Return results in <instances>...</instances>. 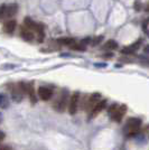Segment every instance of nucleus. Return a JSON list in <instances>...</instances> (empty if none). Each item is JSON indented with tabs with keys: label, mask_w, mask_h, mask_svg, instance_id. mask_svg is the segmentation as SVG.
Instances as JSON below:
<instances>
[{
	"label": "nucleus",
	"mask_w": 149,
	"mask_h": 150,
	"mask_svg": "<svg viewBox=\"0 0 149 150\" xmlns=\"http://www.w3.org/2000/svg\"><path fill=\"white\" fill-rule=\"evenodd\" d=\"M140 44H141V39H139V40H137L135 44H132L130 46L131 48H132V50L135 52V50H137L138 48H139V46H140Z\"/></svg>",
	"instance_id": "obj_18"
},
{
	"label": "nucleus",
	"mask_w": 149,
	"mask_h": 150,
	"mask_svg": "<svg viewBox=\"0 0 149 150\" xmlns=\"http://www.w3.org/2000/svg\"><path fill=\"white\" fill-rule=\"evenodd\" d=\"M117 47H118V43L116 40H113V39H110L104 44L103 50H116Z\"/></svg>",
	"instance_id": "obj_12"
},
{
	"label": "nucleus",
	"mask_w": 149,
	"mask_h": 150,
	"mask_svg": "<svg viewBox=\"0 0 149 150\" xmlns=\"http://www.w3.org/2000/svg\"><path fill=\"white\" fill-rule=\"evenodd\" d=\"M102 39H103V36L102 35H100V36H98V37H95L92 40V46H96V45H99L101 42H102Z\"/></svg>",
	"instance_id": "obj_15"
},
{
	"label": "nucleus",
	"mask_w": 149,
	"mask_h": 150,
	"mask_svg": "<svg viewBox=\"0 0 149 150\" xmlns=\"http://www.w3.org/2000/svg\"><path fill=\"white\" fill-rule=\"evenodd\" d=\"M57 42L63 45H70V46L74 44V39H72V38H61V39H58Z\"/></svg>",
	"instance_id": "obj_13"
},
{
	"label": "nucleus",
	"mask_w": 149,
	"mask_h": 150,
	"mask_svg": "<svg viewBox=\"0 0 149 150\" xmlns=\"http://www.w3.org/2000/svg\"><path fill=\"white\" fill-rule=\"evenodd\" d=\"M25 26L27 28L31 29V30H36L37 33H43V30H44L43 26L37 24V23H35V21H34L33 19L29 18V17H27V18L25 19Z\"/></svg>",
	"instance_id": "obj_6"
},
{
	"label": "nucleus",
	"mask_w": 149,
	"mask_h": 150,
	"mask_svg": "<svg viewBox=\"0 0 149 150\" xmlns=\"http://www.w3.org/2000/svg\"><path fill=\"white\" fill-rule=\"evenodd\" d=\"M71 47L75 50H85L84 45H82V44H76V43H74L73 45H71Z\"/></svg>",
	"instance_id": "obj_14"
},
{
	"label": "nucleus",
	"mask_w": 149,
	"mask_h": 150,
	"mask_svg": "<svg viewBox=\"0 0 149 150\" xmlns=\"http://www.w3.org/2000/svg\"><path fill=\"white\" fill-rule=\"evenodd\" d=\"M79 101H80V93L75 92L71 100H70V105H68V112L71 114H75L77 111V106H79Z\"/></svg>",
	"instance_id": "obj_3"
},
{
	"label": "nucleus",
	"mask_w": 149,
	"mask_h": 150,
	"mask_svg": "<svg viewBox=\"0 0 149 150\" xmlns=\"http://www.w3.org/2000/svg\"><path fill=\"white\" fill-rule=\"evenodd\" d=\"M145 53H147V54L149 53V45H148V46H146V47H145Z\"/></svg>",
	"instance_id": "obj_25"
},
{
	"label": "nucleus",
	"mask_w": 149,
	"mask_h": 150,
	"mask_svg": "<svg viewBox=\"0 0 149 150\" xmlns=\"http://www.w3.org/2000/svg\"><path fill=\"white\" fill-rule=\"evenodd\" d=\"M135 9H136L137 11H139V10L141 9V4H140L138 0H137L136 2H135Z\"/></svg>",
	"instance_id": "obj_19"
},
{
	"label": "nucleus",
	"mask_w": 149,
	"mask_h": 150,
	"mask_svg": "<svg viewBox=\"0 0 149 150\" xmlns=\"http://www.w3.org/2000/svg\"><path fill=\"white\" fill-rule=\"evenodd\" d=\"M6 101V96L4 94H0V105L4 106V102Z\"/></svg>",
	"instance_id": "obj_20"
},
{
	"label": "nucleus",
	"mask_w": 149,
	"mask_h": 150,
	"mask_svg": "<svg viewBox=\"0 0 149 150\" xmlns=\"http://www.w3.org/2000/svg\"><path fill=\"white\" fill-rule=\"evenodd\" d=\"M127 111V106L126 105H120L117 108V110L114 111V112L111 113V117L112 119L114 120V121H117V122H120L121 119H122V117H123V114L126 113Z\"/></svg>",
	"instance_id": "obj_7"
},
{
	"label": "nucleus",
	"mask_w": 149,
	"mask_h": 150,
	"mask_svg": "<svg viewBox=\"0 0 149 150\" xmlns=\"http://www.w3.org/2000/svg\"><path fill=\"white\" fill-rule=\"evenodd\" d=\"M53 90L50 88H45V86H42V88H38V95H39V98L44 101H47L52 99V96H53Z\"/></svg>",
	"instance_id": "obj_4"
},
{
	"label": "nucleus",
	"mask_w": 149,
	"mask_h": 150,
	"mask_svg": "<svg viewBox=\"0 0 149 150\" xmlns=\"http://www.w3.org/2000/svg\"><path fill=\"white\" fill-rule=\"evenodd\" d=\"M67 95H68V92L66 90H64L62 92V94H61V96H60V99H58L57 102L54 104V109H55L56 111L63 112V111L65 110L66 103H67Z\"/></svg>",
	"instance_id": "obj_2"
},
{
	"label": "nucleus",
	"mask_w": 149,
	"mask_h": 150,
	"mask_svg": "<svg viewBox=\"0 0 149 150\" xmlns=\"http://www.w3.org/2000/svg\"><path fill=\"white\" fill-rule=\"evenodd\" d=\"M95 66H98V67H106V64H95Z\"/></svg>",
	"instance_id": "obj_23"
},
{
	"label": "nucleus",
	"mask_w": 149,
	"mask_h": 150,
	"mask_svg": "<svg viewBox=\"0 0 149 150\" xmlns=\"http://www.w3.org/2000/svg\"><path fill=\"white\" fill-rule=\"evenodd\" d=\"M141 125V120L139 118H131L127 121V125H126V129H127V132L129 136H135L139 128Z\"/></svg>",
	"instance_id": "obj_1"
},
{
	"label": "nucleus",
	"mask_w": 149,
	"mask_h": 150,
	"mask_svg": "<svg viewBox=\"0 0 149 150\" xmlns=\"http://www.w3.org/2000/svg\"><path fill=\"white\" fill-rule=\"evenodd\" d=\"M17 10H18V6H17L16 4H13V5L7 6L6 18H10V17L15 16V15H16V13H17Z\"/></svg>",
	"instance_id": "obj_10"
},
{
	"label": "nucleus",
	"mask_w": 149,
	"mask_h": 150,
	"mask_svg": "<svg viewBox=\"0 0 149 150\" xmlns=\"http://www.w3.org/2000/svg\"><path fill=\"white\" fill-rule=\"evenodd\" d=\"M90 42H91V38H87V39H83V40H82L81 44L82 45H85V44H89Z\"/></svg>",
	"instance_id": "obj_21"
},
{
	"label": "nucleus",
	"mask_w": 149,
	"mask_h": 150,
	"mask_svg": "<svg viewBox=\"0 0 149 150\" xmlns=\"http://www.w3.org/2000/svg\"><path fill=\"white\" fill-rule=\"evenodd\" d=\"M106 100H102V101H100L99 103L96 104V105L94 106L93 109L91 110V112H90V118H93L94 115H96L98 113H100L104 108H106Z\"/></svg>",
	"instance_id": "obj_8"
},
{
	"label": "nucleus",
	"mask_w": 149,
	"mask_h": 150,
	"mask_svg": "<svg viewBox=\"0 0 149 150\" xmlns=\"http://www.w3.org/2000/svg\"><path fill=\"white\" fill-rule=\"evenodd\" d=\"M15 28H16V21L15 20H9V21H7L5 26H4V30L8 33V34H10V33H13L15 30Z\"/></svg>",
	"instance_id": "obj_11"
},
{
	"label": "nucleus",
	"mask_w": 149,
	"mask_h": 150,
	"mask_svg": "<svg viewBox=\"0 0 149 150\" xmlns=\"http://www.w3.org/2000/svg\"><path fill=\"white\" fill-rule=\"evenodd\" d=\"M20 35L23 36V38L25 39V40H28V42H31L34 39V35H33V33L31 31L29 28H27V27H23L21 29H20Z\"/></svg>",
	"instance_id": "obj_9"
},
{
	"label": "nucleus",
	"mask_w": 149,
	"mask_h": 150,
	"mask_svg": "<svg viewBox=\"0 0 149 150\" xmlns=\"http://www.w3.org/2000/svg\"><path fill=\"white\" fill-rule=\"evenodd\" d=\"M100 99H101V95L99 93H94L92 94L89 99H87V106H85V109L89 110V111H91L92 109H93L94 106L96 105L98 103L100 102Z\"/></svg>",
	"instance_id": "obj_5"
},
{
	"label": "nucleus",
	"mask_w": 149,
	"mask_h": 150,
	"mask_svg": "<svg viewBox=\"0 0 149 150\" xmlns=\"http://www.w3.org/2000/svg\"><path fill=\"white\" fill-rule=\"evenodd\" d=\"M6 10H7V6H1L0 7V19L6 18Z\"/></svg>",
	"instance_id": "obj_16"
},
{
	"label": "nucleus",
	"mask_w": 149,
	"mask_h": 150,
	"mask_svg": "<svg viewBox=\"0 0 149 150\" xmlns=\"http://www.w3.org/2000/svg\"><path fill=\"white\" fill-rule=\"evenodd\" d=\"M4 138H5V133L2 131H0V140H2Z\"/></svg>",
	"instance_id": "obj_24"
},
{
	"label": "nucleus",
	"mask_w": 149,
	"mask_h": 150,
	"mask_svg": "<svg viewBox=\"0 0 149 150\" xmlns=\"http://www.w3.org/2000/svg\"><path fill=\"white\" fill-rule=\"evenodd\" d=\"M132 53H133V50H132V48H131L130 46H129V47H124V48H122V50H121V54L129 55V54H132Z\"/></svg>",
	"instance_id": "obj_17"
},
{
	"label": "nucleus",
	"mask_w": 149,
	"mask_h": 150,
	"mask_svg": "<svg viewBox=\"0 0 149 150\" xmlns=\"http://www.w3.org/2000/svg\"><path fill=\"white\" fill-rule=\"evenodd\" d=\"M145 10H146L147 13H149V1L145 5Z\"/></svg>",
	"instance_id": "obj_22"
}]
</instances>
